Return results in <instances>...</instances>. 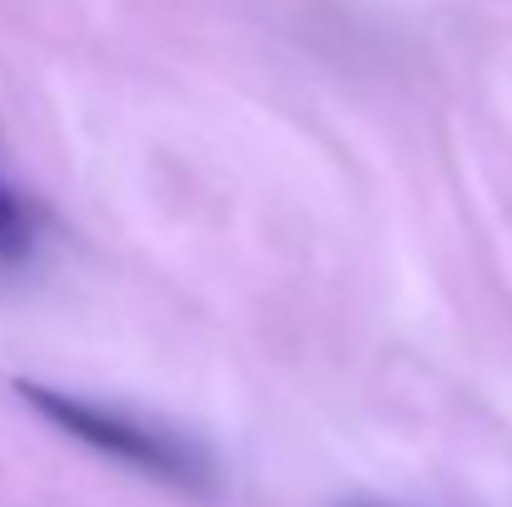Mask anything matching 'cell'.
<instances>
[{
    "instance_id": "1",
    "label": "cell",
    "mask_w": 512,
    "mask_h": 507,
    "mask_svg": "<svg viewBox=\"0 0 512 507\" xmlns=\"http://www.w3.org/2000/svg\"><path fill=\"white\" fill-rule=\"evenodd\" d=\"M15 393H20L45 423H55L60 433H70L75 443H85V448H95V453H105V458H115V463H130V468H140V473H150V478H165V483H194V478H199V458H194L184 443H174L170 433H155V428H145V423H135V418H125V413H110V408H100V403L70 398V393H60V388L15 383Z\"/></svg>"
},
{
    "instance_id": "2",
    "label": "cell",
    "mask_w": 512,
    "mask_h": 507,
    "mask_svg": "<svg viewBox=\"0 0 512 507\" xmlns=\"http://www.w3.org/2000/svg\"><path fill=\"white\" fill-rule=\"evenodd\" d=\"M30 249V214L25 204L0 184V264H15Z\"/></svg>"
},
{
    "instance_id": "3",
    "label": "cell",
    "mask_w": 512,
    "mask_h": 507,
    "mask_svg": "<svg viewBox=\"0 0 512 507\" xmlns=\"http://www.w3.org/2000/svg\"><path fill=\"white\" fill-rule=\"evenodd\" d=\"M353 507H373V503H353Z\"/></svg>"
}]
</instances>
